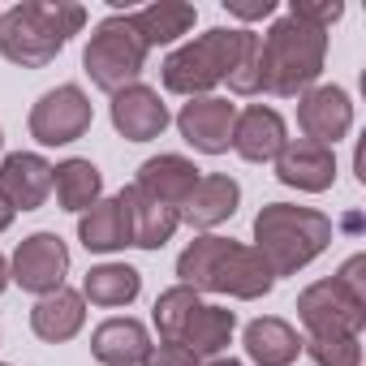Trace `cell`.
I'll list each match as a JSON object with an SVG mask.
<instances>
[{
	"label": "cell",
	"instance_id": "obj_38",
	"mask_svg": "<svg viewBox=\"0 0 366 366\" xmlns=\"http://www.w3.org/2000/svg\"><path fill=\"white\" fill-rule=\"evenodd\" d=\"M0 18H5V9H0Z\"/></svg>",
	"mask_w": 366,
	"mask_h": 366
},
{
	"label": "cell",
	"instance_id": "obj_15",
	"mask_svg": "<svg viewBox=\"0 0 366 366\" xmlns=\"http://www.w3.org/2000/svg\"><path fill=\"white\" fill-rule=\"evenodd\" d=\"M52 194V164L39 151H9L0 159V199L14 212H39Z\"/></svg>",
	"mask_w": 366,
	"mask_h": 366
},
{
	"label": "cell",
	"instance_id": "obj_17",
	"mask_svg": "<svg viewBox=\"0 0 366 366\" xmlns=\"http://www.w3.org/2000/svg\"><path fill=\"white\" fill-rule=\"evenodd\" d=\"M237 207H242V186L237 181L229 172H203L199 186L186 199V207H181V224H190L199 233H212L224 220H233Z\"/></svg>",
	"mask_w": 366,
	"mask_h": 366
},
{
	"label": "cell",
	"instance_id": "obj_23",
	"mask_svg": "<svg viewBox=\"0 0 366 366\" xmlns=\"http://www.w3.org/2000/svg\"><path fill=\"white\" fill-rule=\"evenodd\" d=\"M52 190H56L61 212L82 216V212H91V207L104 199V172H99L91 159L69 155V159L52 164Z\"/></svg>",
	"mask_w": 366,
	"mask_h": 366
},
{
	"label": "cell",
	"instance_id": "obj_25",
	"mask_svg": "<svg viewBox=\"0 0 366 366\" xmlns=\"http://www.w3.org/2000/svg\"><path fill=\"white\" fill-rule=\"evenodd\" d=\"M82 302L91 306H104V310H121L129 302H138L142 293V272L129 267V263H95L86 276H82Z\"/></svg>",
	"mask_w": 366,
	"mask_h": 366
},
{
	"label": "cell",
	"instance_id": "obj_39",
	"mask_svg": "<svg viewBox=\"0 0 366 366\" xmlns=\"http://www.w3.org/2000/svg\"><path fill=\"white\" fill-rule=\"evenodd\" d=\"M0 366H9V362H0Z\"/></svg>",
	"mask_w": 366,
	"mask_h": 366
},
{
	"label": "cell",
	"instance_id": "obj_20",
	"mask_svg": "<svg viewBox=\"0 0 366 366\" xmlns=\"http://www.w3.org/2000/svg\"><path fill=\"white\" fill-rule=\"evenodd\" d=\"M117 199L125 203V216H129V246H138V250H159V246H168V242L177 237L181 212H172V207L147 199V194L134 190V186H125Z\"/></svg>",
	"mask_w": 366,
	"mask_h": 366
},
{
	"label": "cell",
	"instance_id": "obj_9",
	"mask_svg": "<svg viewBox=\"0 0 366 366\" xmlns=\"http://www.w3.org/2000/svg\"><path fill=\"white\" fill-rule=\"evenodd\" d=\"M297 319L306 336H362L366 327V306L353 302L332 276L315 280L297 293Z\"/></svg>",
	"mask_w": 366,
	"mask_h": 366
},
{
	"label": "cell",
	"instance_id": "obj_36",
	"mask_svg": "<svg viewBox=\"0 0 366 366\" xmlns=\"http://www.w3.org/2000/svg\"><path fill=\"white\" fill-rule=\"evenodd\" d=\"M203 366H242L237 357H212V362H203Z\"/></svg>",
	"mask_w": 366,
	"mask_h": 366
},
{
	"label": "cell",
	"instance_id": "obj_1",
	"mask_svg": "<svg viewBox=\"0 0 366 366\" xmlns=\"http://www.w3.org/2000/svg\"><path fill=\"white\" fill-rule=\"evenodd\" d=\"M177 285H190L194 293H220L233 302H259L272 293L276 276L254 246H242L220 233H199L177 254Z\"/></svg>",
	"mask_w": 366,
	"mask_h": 366
},
{
	"label": "cell",
	"instance_id": "obj_11",
	"mask_svg": "<svg viewBox=\"0 0 366 366\" xmlns=\"http://www.w3.org/2000/svg\"><path fill=\"white\" fill-rule=\"evenodd\" d=\"M233 121H237V104L220 99V95H199L190 104H181L177 112V129L199 155H224L233 147Z\"/></svg>",
	"mask_w": 366,
	"mask_h": 366
},
{
	"label": "cell",
	"instance_id": "obj_28",
	"mask_svg": "<svg viewBox=\"0 0 366 366\" xmlns=\"http://www.w3.org/2000/svg\"><path fill=\"white\" fill-rule=\"evenodd\" d=\"M315 366H362V336H302Z\"/></svg>",
	"mask_w": 366,
	"mask_h": 366
},
{
	"label": "cell",
	"instance_id": "obj_32",
	"mask_svg": "<svg viewBox=\"0 0 366 366\" xmlns=\"http://www.w3.org/2000/svg\"><path fill=\"white\" fill-rule=\"evenodd\" d=\"M142 366H203V357H194L186 345H177V340H159V345H151Z\"/></svg>",
	"mask_w": 366,
	"mask_h": 366
},
{
	"label": "cell",
	"instance_id": "obj_5",
	"mask_svg": "<svg viewBox=\"0 0 366 366\" xmlns=\"http://www.w3.org/2000/svg\"><path fill=\"white\" fill-rule=\"evenodd\" d=\"M332 246V220L315 207L267 203L254 216V250L272 267V276H297Z\"/></svg>",
	"mask_w": 366,
	"mask_h": 366
},
{
	"label": "cell",
	"instance_id": "obj_4",
	"mask_svg": "<svg viewBox=\"0 0 366 366\" xmlns=\"http://www.w3.org/2000/svg\"><path fill=\"white\" fill-rule=\"evenodd\" d=\"M250 39H254L250 26H212L199 39L172 48L164 56V65H159L164 91L168 95H186V99L212 95L220 82H229V74L237 69Z\"/></svg>",
	"mask_w": 366,
	"mask_h": 366
},
{
	"label": "cell",
	"instance_id": "obj_19",
	"mask_svg": "<svg viewBox=\"0 0 366 366\" xmlns=\"http://www.w3.org/2000/svg\"><path fill=\"white\" fill-rule=\"evenodd\" d=\"M129 18V26L138 31V39L147 48H168L177 44L181 35H190L194 22H199V9L186 5V0H155V5H142V9H117Z\"/></svg>",
	"mask_w": 366,
	"mask_h": 366
},
{
	"label": "cell",
	"instance_id": "obj_10",
	"mask_svg": "<svg viewBox=\"0 0 366 366\" xmlns=\"http://www.w3.org/2000/svg\"><path fill=\"white\" fill-rule=\"evenodd\" d=\"M297 129L302 138L319 147H336L353 129V99L336 82H319L306 95H297Z\"/></svg>",
	"mask_w": 366,
	"mask_h": 366
},
{
	"label": "cell",
	"instance_id": "obj_30",
	"mask_svg": "<svg viewBox=\"0 0 366 366\" xmlns=\"http://www.w3.org/2000/svg\"><path fill=\"white\" fill-rule=\"evenodd\" d=\"M289 14L310 22V26H319V31H332V22L345 18V5H340V0H293Z\"/></svg>",
	"mask_w": 366,
	"mask_h": 366
},
{
	"label": "cell",
	"instance_id": "obj_37",
	"mask_svg": "<svg viewBox=\"0 0 366 366\" xmlns=\"http://www.w3.org/2000/svg\"><path fill=\"white\" fill-rule=\"evenodd\" d=\"M0 151H5V129H0Z\"/></svg>",
	"mask_w": 366,
	"mask_h": 366
},
{
	"label": "cell",
	"instance_id": "obj_7",
	"mask_svg": "<svg viewBox=\"0 0 366 366\" xmlns=\"http://www.w3.org/2000/svg\"><path fill=\"white\" fill-rule=\"evenodd\" d=\"M91 121H95V108H91V99L78 82H61V86L44 91L39 104L26 117L31 138L39 147H69L91 129Z\"/></svg>",
	"mask_w": 366,
	"mask_h": 366
},
{
	"label": "cell",
	"instance_id": "obj_12",
	"mask_svg": "<svg viewBox=\"0 0 366 366\" xmlns=\"http://www.w3.org/2000/svg\"><path fill=\"white\" fill-rule=\"evenodd\" d=\"M276 181L297 194H323L336 186V151L310 138H289L276 155Z\"/></svg>",
	"mask_w": 366,
	"mask_h": 366
},
{
	"label": "cell",
	"instance_id": "obj_3",
	"mask_svg": "<svg viewBox=\"0 0 366 366\" xmlns=\"http://www.w3.org/2000/svg\"><path fill=\"white\" fill-rule=\"evenodd\" d=\"M327 61V31L285 14L259 35V69H263V95L297 99L310 86H319Z\"/></svg>",
	"mask_w": 366,
	"mask_h": 366
},
{
	"label": "cell",
	"instance_id": "obj_27",
	"mask_svg": "<svg viewBox=\"0 0 366 366\" xmlns=\"http://www.w3.org/2000/svg\"><path fill=\"white\" fill-rule=\"evenodd\" d=\"M203 306V293H194L190 285H172L155 297L151 306V323L159 332V340H181V332H186V323L194 319V310Z\"/></svg>",
	"mask_w": 366,
	"mask_h": 366
},
{
	"label": "cell",
	"instance_id": "obj_35",
	"mask_svg": "<svg viewBox=\"0 0 366 366\" xmlns=\"http://www.w3.org/2000/svg\"><path fill=\"white\" fill-rule=\"evenodd\" d=\"M5 289H9V259L0 254V293H5Z\"/></svg>",
	"mask_w": 366,
	"mask_h": 366
},
{
	"label": "cell",
	"instance_id": "obj_29",
	"mask_svg": "<svg viewBox=\"0 0 366 366\" xmlns=\"http://www.w3.org/2000/svg\"><path fill=\"white\" fill-rule=\"evenodd\" d=\"M229 91L233 95H263V69H259V35L246 44L237 69L229 74Z\"/></svg>",
	"mask_w": 366,
	"mask_h": 366
},
{
	"label": "cell",
	"instance_id": "obj_21",
	"mask_svg": "<svg viewBox=\"0 0 366 366\" xmlns=\"http://www.w3.org/2000/svg\"><path fill=\"white\" fill-rule=\"evenodd\" d=\"M91 353L104 366H142L151 353V332L129 315H112L91 332Z\"/></svg>",
	"mask_w": 366,
	"mask_h": 366
},
{
	"label": "cell",
	"instance_id": "obj_8",
	"mask_svg": "<svg viewBox=\"0 0 366 366\" xmlns=\"http://www.w3.org/2000/svg\"><path fill=\"white\" fill-rule=\"evenodd\" d=\"M69 276V246L61 242V233H31L18 242L14 259H9V285H18L31 297H48L56 289H65Z\"/></svg>",
	"mask_w": 366,
	"mask_h": 366
},
{
	"label": "cell",
	"instance_id": "obj_26",
	"mask_svg": "<svg viewBox=\"0 0 366 366\" xmlns=\"http://www.w3.org/2000/svg\"><path fill=\"white\" fill-rule=\"evenodd\" d=\"M233 332H237V310L203 302L194 310V319L186 323V332H181L177 345H186L194 357H224V349L233 345Z\"/></svg>",
	"mask_w": 366,
	"mask_h": 366
},
{
	"label": "cell",
	"instance_id": "obj_24",
	"mask_svg": "<svg viewBox=\"0 0 366 366\" xmlns=\"http://www.w3.org/2000/svg\"><path fill=\"white\" fill-rule=\"evenodd\" d=\"M78 242L91 254H117L129 246V216L121 199H99L91 212L78 216Z\"/></svg>",
	"mask_w": 366,
	"mask_h": 366
},
{
	"label": "cell",
	"instance_id": "obj_31",
	"mask_svg": "<svg viewBox=\"0 0 366 366\" xmlns=\"http://www.w3.org/2000/svg\"><path fill=\"white\" fill-rule=\"evenodd\" d=\"M353 302H362L366 306V254H349L340 267H336V276H332Z\"/></svg>",
	"mask_w": 366,
	"mask_h": 366
},
{
	"label": "cell",
	"instance_id": "obj_2",
	"mask_svg": "<svg viewBox=\"0 0 366 366\" xmlns=\"http://www.w3.org/2000/svg\"><path fill=\"white\" fill-rule=\"evenodd\" d=\"M82 26L86 9L74 0H22L0 18V56L22 69H44Z\"/></svg>",
	"mask_w": 366,
	"mask_h": 366
},
{
	"label": "cell",
	"instance_id": "obj_14",
	"mask_svg": "<svg viewBox=\"0 0 366 366\" xmlns=\"http://www.w3.org/2000/svg\"><path fill=\"white\" fill-rule=\"evenodd\" d=\"M108 117H112V129H117L125 142H151V138H159V134L168 129V121H172V117H168V104H164L159 91L147 86V82H134V86L117 91Z\"/></svg>",
	"mask_w": 366,
	"mask_h": 366
},
{
	"label": "cell",
	"instance_id": "obj_34",
	"mask_svg": "<svg viewBox=\"0 0 366 366\" xmlns=\"http://www.w3.org/2000/svg\"><path fill=\"white\" fill-rule=\"evenodd\" d=\"M14 216H18V212H14V207H9L5 199H0V233H9V224H14Z\"/></svg>",
	"mask_w": 366,
	"mask_h": 366
},
{
	"label": "cell",
	"instance_id": "obj_33",
	"mask_svg": "<svg viewBox=\"0 0 366 366\" xmlns=\"http://www.w3.org/2000/svg\"><path fill=\"white\" fill-rule=\"evenodd\" d=\"M224 14H233L242 22H263L276 14V0H224Z\"/></svg>",
	"mask_w": 366,
	"mask_h": 366
},
{
	"label": "cell",
	"instance_id": "obj_6",
	"mask_svg": "<svg viewBox=\"0 0 366 366\" xmlns=\"http://www.w3.org/2000/svg\"><path fill=\"white\" fill-rule=\"evenodd\" d=\"M147 52H151V48L138 39V31L129 26V18H125V14H108V18L91 31V39H86L82 69H86L91 86L117 95V91H125V86H134V82L142 78Z\"/></svg>",
	"mask_w": 366,
	"mask_h": 366
},
{
	"label": "cell",
	"instance_id": "obj_18",
	"mask_svg": "<svg viewBox=\"0 0 366 366\" xmlns=\"http://www.w3.org/2000/svg\"><path fill=\"white\" fill-rule=\"evenodd\" d=\"M242 345H246V357L254 366H293L302 357V336L289 319L280 315H259L242 327Z\"/></svg>",
	"mask_w": 366,
	"mask_h": 366
},
{
	"label": "cell",
	"instance_id": "obj_16",
	"mask_svg": "<svg viewBox=\"0 0 366 366\" xmlns=\"http://www.w3.org/2000/svg\"><path fill=\"white\" fill-rule=\"evenodd\" d=\"M285 142H289V125H285V117L276 108L250 104V108L237 112V121H233V151L246 164H276Z\"/></svg>",
	"mask_w": 366,
	"mask_h": 366
},
{
	"label": "cell",
	"instance_id": "obj_13",
	"mask_svg": "<svg viewBox=\"0 0 366 366\" xmlns=\"http://www.w3.org/2000/svg\"><path fill=\"white\" fill-rule=\"evenodd\" d=\"M199 177H203V168H199L194 159L164 151V155H151V159L138 164V177L129 181V186L142 190L147 199H155V203L181 212V207H186V199H190V190L199 186Z\"/></svg>",
	"mask_w": 366,
	"mask_h": 366
},
{
	"label": "cell",
	"instance_id": "obj_22",
	"mask_svg": "<svg viewBox=\"0 0 366 366\" xmlns=\"http://www.w3.org/2000/svg\"><path fill=\"white\" fill-rule=\"evenodd\" d=\"M86 323V302L78 289H56L48 297H35L31 306V332L44 340V345H65L82 332Z\"/></svg>",
	"mask_w": 366,
	"mask_h": 366
}]
</instances>
